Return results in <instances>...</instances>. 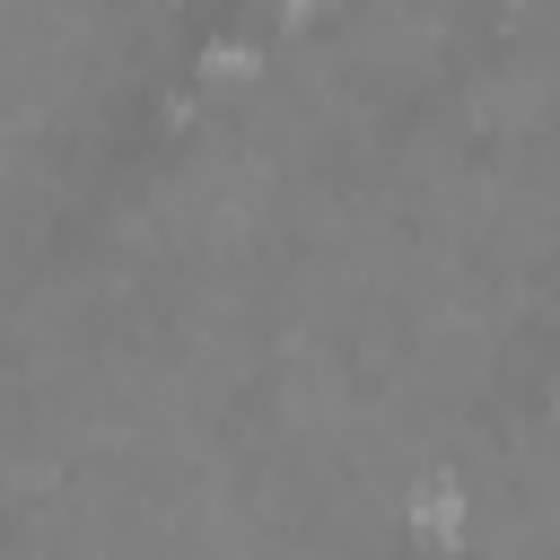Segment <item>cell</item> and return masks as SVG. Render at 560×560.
Returning a JSON list of instances; mask_svg holds the SVG:
<instances>
[{"instance_id": "6da1fadb", "label": "cell", "mask_w": 560, "mask_h": 560, "mask_svg": "<svg viewBox=\"0 0 560 560\" xmlns=\"http://www.w3.org/2000/svg\"><path fill=\"white\" fill-rule=\"evenodd\" d=\"M411 525L438 534V542H455V534H464V490H455V481H429V490L411 499Z\"/></svg>"}]
</instances>
